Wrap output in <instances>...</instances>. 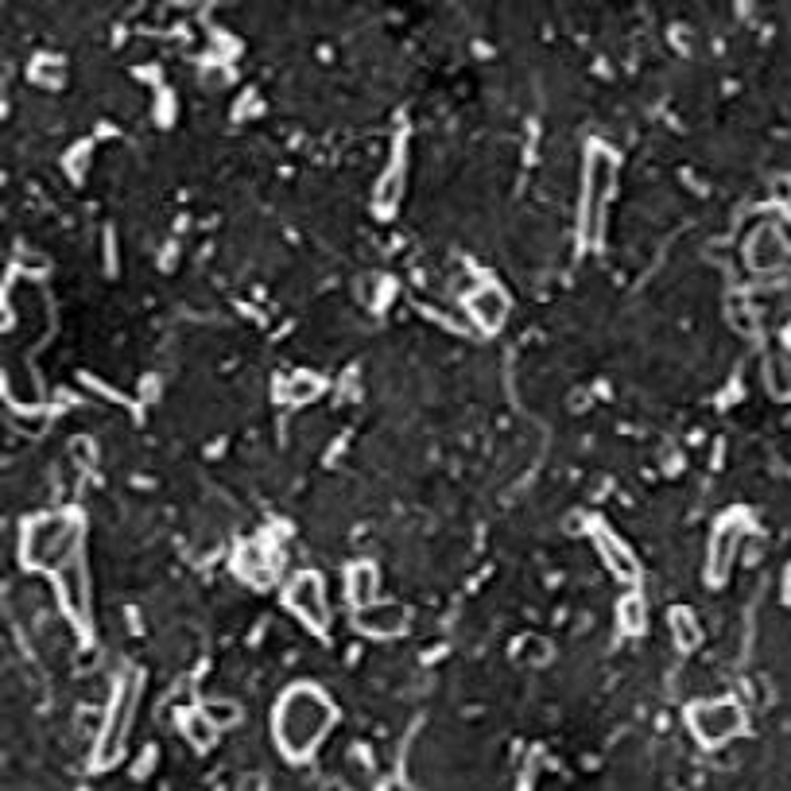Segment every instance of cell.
I'll list each match as a JSON object with an SVG mask.
<instances>
[{"label":"cell","mask_w":791,"mask_h":791,"mask_svg":"<svg viewBox=\"0 0 791 791\" xmlns=\"http://www.w3.org/2000/svg\"><path fill=\"white\" fill-rule=\"evenodd\" d=\"M676 628H679V640L694 644V628H691V621H687V613H676Z\"/></svg>","instance_id":"9a60e30c"},{"label":"cell","mask_w":791,"mask_h":791,"mask_svg":"<svg viewBox=\"0 0 791 791\" xmlns=\"http://www.w3.org/2000/svg\"><path fill=\"white\" fill-rule=\"evenodd\" d=\"M132 710H136V679H124V687L116 691L113 710H109L105 734H101V742H98V765H101V768L116 765V757H121L124 737H129Z\"/></svg>","instance_id":"277c9868"},{"label":"cell","mask_w":791,"mask_h":791,"mask_svg":"<svg viewBox=\"0 0 791 791\" xmlns=\"http://www.w3.org/2000/svg\"><path fill=\"white\" fill-rule=\"evenodd\" d=\"M288 605L307 621L311 628H326L330 613H326V598H322V582L314 575H303L291 582L288 590Z\"/></svg>","instance_id":"5b68a950"},{"label":"cell","mask_w":791,"mask_h":791,"mask_svg":"<svg viewBox=\"0 0 791 791\" xmlns=\"http://www.w3.org/2000/svg\"><path fill=\"white\" fill-rule=\"evenodd\" d=\"M474 314H478V319H481V326L497 330V326H501L504 314H509V299H504L497 288L478 291V296H474Z\"/></svg>","instance_id":"ba28073f"},{"label":"cell","mask_w":791,"mask_h":791,"mask_svg":"<svg viewBox=\"0 0 791 791\" xmlns=\"http://www.w3.org/2000/svg\"><path fill=\"white\" fill-rule=\"evenodd\" d=\"M357 625L369 628V633H400L404 628V610L400 605H388V610H377V605H365L361 613H357Z\"/></svg>","instance_id":"52a82bcc"},{"label":"cell","mask_w":791,"mask_h":791,"mask_svg":"<svg viewBox=\"0 0 791 791\" xmlns=\"http://www.w3.org/2000/svg\"><path fill=\"white\" fill-rule=\"evenodd\" d=\"M400 182H404V175L392 171V179H385V187H380V207H396V198H400Z\"/></svg>","instance_id":"4fadbf2b"},{"label":"cell","mask_w":791,"mask_h":791,"mask_svg":"<svg viewBox=\"0 0 791 791\" xmlns=\"http://www.w3.org/2000/svg\"><path fill=\"white\" fill-rule=\"evenodd\" d=\"M372 586H377V578H372V567H357L354 578H349V593H354V602L361 605V610L372 602Z\"/></svg>","instance_id":"8fae6325"},{"label":"cell","mask_w":791,"mask_h":791,"mask_svg":"<svg viewBox=\"0 0 791 791\" xmlns=\"http://www.w3.org/2000/svg\"><path fill=\"white\" fill-rule=\"evenodd\" d=\"M58 593H63V605L70 610V617H78L86 625L90 621V598H86V575L78 559L58 570Z\"/></svg>","instance_id":"8992f818"},{"label":"cell","mask_w":791,"mask_h":791,"mask_svg":"<svg viewBox=\"0 0 791 791\" xmlns=\"http://www.w3.org/2000/svg\"><path fill=\"white\" fill-rule=\"evenodd\" d=\"M613 187V159L602 148L590 152V171H586V210H582V233L586 241H598L602 230V210H605V194Z\"/></svg>","instance_id":"3957f363"},{"label":"cell","mask_w":791,"mask_h":791,"mask_svg":"<svg viewBox=\"0 0 791 791\" xmlns=\"http://www.w3.org/2000/svg\"><path fill=\"white\" fill-rule=\"evenodd\" d=\"M602 552H605V555H610V559H613V562H617V567H621V570H633V562H628V559H625V552H617V547H613V539H602Z\"/></svg>","instance_id":"5bb4252c"},{"label":"cell","mask_w":791,"mask_h":791,"mask_svg":"<svg viewBox=\"0 0 791 791\" xmlns=\"http://www.w3.org/2000/svg\"><path fill=\"white\" fill-rule=\"evenodd\" d=\"M330 725V706L314 687H291L276 706V737L288 757L303 760L322 742Z\"/></svg>","instance_id":"6da1fadb"},{"label":"cell","mask_w":791,"mask_h":791,"mask_svg":"<svg viewBox=\"0 0 791 791\" xmlns=\"http://www.w3.org/2000/svg\"><path fill=\"white\" fill-rule=\"evenodd\" d=\"M283 396H288V400H296V404H303V400H314V396H319V377H311V372H299V377L288 380Z\"/></svg>","instance_id":"7c38bea8"},{"label":"cell","mask_w":791,"mask_h":791,"mask_svg":"<svg viewBox=\"0 0 791 791\" xmlns=\"http://www.w3.org/2000/svg\"><path fill=\"white\" fill-rule=\"evenodd\" d=\"M725 722L737 725V710H702V714H694V725H702V737H722V734H734V729H725Z\"/></svg>","instance_id":"30bf717a"},{"label":"cell","mask_w":791,"mask_h":791,"mask_svg":"<svg viewBox=\"0 0 791 791\" xmlns=\"http://www.w3.org/2000/svg\"><path fill=\"white\" fill-rule=\"evenodd\" d=\"M78 539H82V520L70 512H47L24 524L20 555L35 570H63L66 562L78 559Z\"/></svg>","instance_id":"7a4b0ae2"},{"label":"cell","mask_w":791,"mask_h":791,"mask_svg":"<svg viewBox=\"0 0 791 791\" xmlns=\"http://www.w3.org/2000/svg\"><path fill=\"white\" fill-rule=\"evenodd\" d=\"M237 570L248 578V582H256V586H264L268 578H272V575H268V562H264V552L256 544H245L237 552Z\"/></svg>","instance_id":"9c48e42d"}]
</instances>
